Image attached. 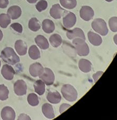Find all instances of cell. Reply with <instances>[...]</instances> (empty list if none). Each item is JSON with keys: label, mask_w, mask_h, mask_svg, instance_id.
I'll return each instance as SVG.
<instances>
[{"label": "cell", "mask_w": 117, "mask_h": 120, "mask_svg": "<svg viewBox=\"0 0 117 120\" xmlns=\"http://www.w3.org/2000/svg\"><path fill=\"white\" fill-rule=\"evenodd\" d=\"M0 57L6 63L14 65L20 61L19 57L11 47H6L2 51Z\"/></svg>", "instance_id": "6da1fadb"}, {"label": "cell", "mask_w": 117, "mask_h": 120, "mask_svg": "<svg viewBox=\"0 0 117 120\" xmlns=\"http://www.w3.org/2000/svg\"><path fill=\"white\" fill-rule=\"evenodd\" d=\"M63 97L66 100L69 102H74L77 100L78 97V93L77 90L73 86L70 84H65L61 89Z\"/></svg>", "instance_id": "7a4b0ae2"}, {"label": "cell", "mask_w": 117, "mask_h": 120, "mask_svg": "<svg viewBox=\"0 0 117 120\" xmlns=\"http://www.w3.org/2000/svg\"><path fill=\"white\" fill-rule=\"evenodd\" d=\"M75 47L77 54L80 56H86L89 53V48L85 40L77 38L73 39L72 41Z\"/></svg>", "instance_id": "3957f363"}, {"label": "cell", "mask_w": 117, "mask_h": 120, "mask_svg": "<svg viewBox=\"0 0 117 120\" xmlns=\"http://www.w3.org/2000/svg\"><path fill=\"white\" fill-rule=\"evenodd\" d=\"M93 30L102 36H106L108 33V28L107 24L103 19H96L91 23Z\"/></svg>", "instance_id": "277c9868"}, {"label": "cell", "mask_w": 117, "mask_h": 120, "mask_svg": "<svg viewBox=\"0 0 117 120\" xmlns=\"http://www.w3.org/2000/svg\"><path fill=\"white\" fill-rule=\"evenodd\" d=\"M38 77L47 86L52 85L54 82L55 75L53 71L49 68H44L42 74Z\"/></svg>", "instance_id": "5b68a950"}, {"label": "cell", "mask_w": 117, "mask_h": 120, "mask_svg": "<svg viewBox=\"0 0 117 120\" xmlns=\"http://www.w3.org/2000/svg\"><path fill=\"white\" fill-rule=\"evenodd\" d=\"M14 90L16 95L23 96L26 94L27 91V85L23 80H19L15 82L14 85Z\"/></svg>", "instance_id": "8992f818"}, {"label": "cell", "mask_w": 117, "mask_h": 120, "mask_svg": "<svg viewBox=\"0 0 117 120\" xmlns=\"http://www.w3.org/2000/svg\"><path fill=\"white\" fill-rule=\"evenodd\" d=\"M94 16L93 9L89 6H83L80 10V16L85 21L91 20Z\"/></svg>", "instance_id": "52a82bcc"}, {"label": "cell", "mask_w": 117, "mask_h": 120, "mask_svg": "<svg viewBox=\"0 0 117 120\" xmlns=\"http://www.w3.org/2000/svg\"><path fill=\"white\" fill-rule=\"evenodd\" d=\"M76 21L77 18L75 14L72 12H69L63 18V25L65 28L69 29L73 27Z\"/></svg>", "instance_id": "ba28073f"}, {"label": "cell", "mask_w": 117, "mask_h": 120, "mask_svg": "<svg viewBox=\"0 0 117 120\" xmlns=\"http://www.w3.org/2000/svg\"><path fill=\"white\" fill-rule=\"evenodd\" d=\"M66 36L68 39L70 40H73L77 38L86 39L84 33L81 29L79 28H75L72 30H68L66 33Z\"/></svg>", "instance_id": "9c48e42d"}, {"label": "cell", "mask_w": 117, "mask_h": 120, "mask_svg": "<svg viewBox=\"0 0 117 120\" xmlns=\"http://www.w3.org/2000/svg\"><path fill=\"white\" fill-rule=\"evenodd\" d=\"M1 117L4 120H14L15 119V112L10 106H5L2 110Z\"/></svg>", "instance_id": "30bf717a"}, {"label": "cell", "mask_w": 117, "mask_h": 120, "mask_svg": "<svg viewBox=\"0 0 117 120\" xmlns=\"http://www.w3.org/2000/svg\"><path fill=\"white\" fill-rule=\"evenodd\" d=\"M1 74L6 80H11L14 78L15 72L12 66L8 65H4L2 67Z\"/></svg>", "instance_id": "8fae6325"}, {"label": "cell", "mask_w": 117, "mask_h": 120, "mask_svg": "<svg viewBox=\"0 0 117 120\" xmlns=\"http://www.w3.org/2000/svg\"><path fill=\"white\" fill-rule=\"evenodd\" d=\"M64 11L65 10L61 8L59 4H56L50 8L49 13L50 16L54 19H60L63 16Z\"/></svg>", "instance_id": "7c38bea8"}, {"label": "cell", "mask_w": 117, "mask_h": 120, "mask_svg": "<svg viewBox=\"0 0 117 120\" xmlns=\"http://www.w3.org/2000/svg\"><path fill=\"white\" fill-rule=\"evenodd\" d=\"M44 68L41 64L35 63L30 66L29 72L30 75L33 77H36L42 74Z\"/></svg>", "instance_id": "4fadbf2b"}, {"label": "cell", "mask_w": 117, "mask_h": 120, "mask_svg": "<svg viewBox=\"0 0 117 120\" xmlns=\"http://www.w3.org/2000/svg\"><path fill=\"white\" fill-rule=\"evenodd\" d=\"M7 14L12 19H16L21 16L22 14V10L21 8L19 6H12L8 8Z\"/></svg>", "instance_id": "5bb4252c"}, {"label": "cell", "mask_w": 117, "mask_h": 120, "mask_svg": "<svg viewBox=\"0 0 117 120\" xmlns=\"http://www.w3.org/2000/svg\"><path fill=\"white\" fill-rule=\"evenodd\" d=\"M15 48L19 55L24 56L26 54L27 46L25 42L22 40H18L15 43Z\"/></svg>", "instance_id": "9a60e30c"}, {"label": "cell", "mask_w": 117, "mask_h": 120, "mask_svg": "<svg viewBox=\"0 0 117 120\" xmlns=\"http://www.w3.org/2000/svg\"><path fill=\"white\" fill-rule=\"evenodd\" d=\"M87 35L90 43L94 46H98L100 45L102 43V38H101L100 35H99L98 34L90 31L88 33Z\"/></svg>", "instance_id": "2e32d148"}, {"label": "cell", "mask_w": 117, "mask_h": 120, "mask_svg": "<svg viewBox=\"0 0 117 120\" xmlns=\"http://www.w3.org/2000/svg\"><path fill=\"white\" fill-rule=\"evenodd\" d=\"M55 28V24L52 20L46 19L43 21L42 29L45 33L47 34H50L54 32Z\"/></svg>", "instance_id": "e0dca14e"}, {"label": "cell", "mask_w": 117, "mask_h": 120, "mask_svg": "<svg viewBox=\"0 0 117 120\" xmlns=\"http://www.w3.org/2000/svg\"><path fill=\"white\" fill-rule=\"evenodd\" d=\"M35 43L42 49L45 50L49 48V43L47 39L43 35H39L37 36L35 38Z\"/></svg>", "instance_id": "ac0fdd59"}, {"label": "cell", "mask_w": 117, "mask_h": 120, "mask_svg": "<svg viewBox=\"0 0 117 120\" xmlns=\"http://www.w3.org/2000/svg\"><path fill=\"white\" fill-rule=\"evenodd\" d=\"M42 112L46 117L52 119L55 117V113L53 108L51 104L45 103L42 106Z\"/></svg>", "instance_id": "d6986e66"}, {"label": "cell", "mask_w": 117, "mask_h": 120, "mask_svg": "<svg viewBox=\"0 0 117 120\" xmlns=\"http://www.w3.org/2000/svg\"><path fill=\"white\" fill-rule=\"evenodd\" d=\"M91 63L88 60L81 59L79 61V68L83 72L87 73L90 72L91 70Z\"/></svg>", "instance_id": "ffe728a7"}, {"label": "cell", "mask_w": 117, "mask_h": 120, "mask_svg": "<svg viewBox=\"0 0 117 120\" xmlns=\"http://www.w3.org/2000/svg\"><path fill=\"white\" fill-rule=\"evenodd\" d=\"M47 99L52 104H58L60 102L61 97L58 91L49 92L47 95Z\"/></svg>", "instance_id": "44dd1931"}, {"label": "cell", "mask_w": 117, "mask_h": 120, "mask_svg": "<svg viewBox=\"0 0 117 120\" xmlns=\"http://www.w3.org/2000/svg\"><path fill=\"white\" fill-rule=\"evenodd\" d=\"M34 88L35 92L39 95H43L45 92V83L42 80H38L35 81Z\"/></svg>", "instance_id": "7402d4cb"}, {"label": "cell", "mask_w": 117, "mask_h": 120, "mask_svg": "<svg viewBox=\"0 0 117 120\" xmlns=\"http://www.w3.org/2000/svg\"><path fill=\"white\" fill-rule=\"evenodd\" d=\"M49 40L51 45L55 48L58 47L60 46L63 41L61 37L57 34H54L52 35L49 37Z\"/></svg>", "instance_id": "603a6c76"}, {"label": "cell", "mask_w": 117, "mask_h": 120, "mask_svg": "<svg viewBox=\"0 0 117 120\" xmlns=\"http://www.w3.org/2000/svg\"><path fill=\"white\" fill-rule=\"evenodd\" d=\"M28 54L30 58L36 60L41 57V54L39 49L36 45H32L28 50Z\"/></svg>", "instance_id": "cb8c5ba5"}, {"label": "cell", "mask_w": 117, "mask_h": 120, "mask_svg": "<svg viewBox=\"0 0 117 120\" xmlns=\"http://www.w3.org/2000/svg\"><path fill=\"white\" fill-rule=\"evenodd\" d=\"M28 27L33 32H37L41 28V24L36 17H33L28 22Z\"/></svg>", "instance_id": "d4e9b609"}, {"label": "cell", "mask_w": 117, "mask_h": 120, "mask_svg": "<svg viewBox=\"0 0 117 120\" xmlns=\"http://www.w3.org/2000/svg\"><path fill=\"white\" fill-rule=\"evenodd\" d=\"M11 22V18L8 14H0V26L3 28H6Z\"/></svg>", "instance_id": "484cf974"}, {"label": "cell", "mask_w": 117, "mask_h": 120, "mask_svg": "<svg viewBox=\"0 0 117 120\" xmlns=\"http://www.w3.org/2000/svg\"><path fill=\"white\" fill-rule=\"evenodd\" d=\"M60 3L63 8L67 9H73L77 5L76 0H60Z\"/></svg>", "instance_id": "4316f807"}, {"label": "cell", "mask_w": 117, "mask_h": 120, "mask_svg": "<svg viewBox=\"0 0 117 120\" xmlns=\"http://www.w3.org/2000/svg\"><path fill=\"white\" fill-rule=\"evenodd\" d=\"M9 91L7 86L4 84L0 85V100L4 101L7 100L8 98Z\"/></svg>", "instance_id": "83f0119b"}, {"label": "cell", "mask_w": 117, "mask_h": 120, "mask_svg": "<svg viewBox=\"0 0 117 120\" xmlns=\"http://www.w3.org/2000/svg\"><path fill=\"white\" fill-rule=\"evenodd\" d=\"M27 101L30 105L33 106H35L38 105L39 100L38 96L35 93H30L27 97Z\"/></svg>", "instance_id": "f1b7e54d"}, {"label": "cell", "mask_w": 117, "mask_h": 120, "mask_svg": "<svg viewBox=\"0 0 117 120\" xmlns=\"http://www.w3.org/2000/svg\"><path fill=\"white\" fill-rule=\"evenodd\" d=\"M48 6L47 2L45 0H40L38 3L36 4V10L39 12H42L45 10Z\"/></svg>", "instance_id": "f546056e"}, {"label": "cell", "mask_w": 117, "mask_h": 120, "mask_svg": "<svg viewBox=\"0 0 117 120\" xmlns=\"http://www.w3.org/2000/svg\"><path fill=\"white\" fill-rule=\"evenodd\" d=\"M117 17L116 16H114L111 17L109 21V25L110 29L112 32H117Z\"/></svg>", "instance_id": "4dcf8cb0"}, {"label": "cell", "mask_w": 117, "mask_h": 120, "mask_svg": "<svg viewBox=\"0 0 117 120\" xmlns=\"http://www.w3.org/2000/svg\"><path fill=\"white\" fill-rule=\"evenodd\" d=\"M11 27L19 33H22L23 32V27H22L21 24L19 23H15L11 24Z\"/></svg>", "instance_id": "1f68e13d"}, {"label": "cell", "mask_w": 117, "mask_h": 120, "mask_svg": "<svg viewBox=\"0 0 117 120\" xmlns=\"http://www.w3.org/2000/svg\"><path fill=\"white\" fill-rule=\"evenodd\" d=\"M70 106H71V105L66 103L61 104L60 108H59V112H60V114H62L64 111H65L68 108H69Z\"/></svg>", "instance_id": "d6a6232c"}, {"label": "cell", "mask_w": 117, "mask_h": 120, "mask_svg": "<svg viewBox=\"0 0 117 120\" xmlns=\"http://www.w3.org/2000/svg\"><path fill=\"white\" fill-rule=\"evenodd\" d=\"M8 5V0H0V8H5Z\"/></svg>", "instance_id": "836d02e7"}, {"label": "cell", "mask_w": 117, "mask_h": 120, "mask_svg": "<svg viewBox=\"0 0 117 120\" xmlns=\"http://www.w3.org/2000/svg\"><path fill=\"white\" fill-rule=\"evenodd\" d=\"M103 74V71H98L96 72V74H94L93 75H92V77H93L94 79V82L98 80L99 78H100L102 75Z\"/></svg>", "instance_id": "e575fe53"}, {"label": "cell", "mask_w": 117, "mask_h": 120, "mask_svg": "<svg viewBox=\"0 0 117 120\" xmlns=\"http://www.w3.org/2000/svg\"><path fill=\"white\" fill-rule=\"evenodd\" d=\"M18 120H30V117L25 114H22L19 115Z\"/></svg>", "instance_id": "d590c367"}, {"label": "cell", "mask_w": 117, "mask_h": 120, "mask_svg": "<svg viewBox=\"0 0 117 120\" xmlns=\"http://www.w3.org/2000/svg\"><path fill=\"white\" fill-rule=\"evenodd\" d=\"M38 1V0H27V1L30 4H33V3H35L36 2Z\"/></svg>", "instance_id": "8d00e7d4"}, {"label": "cell", "mask_w": 117, "mask_h": 120, "mask_svg": "<svg viewBox=\"0 0 117 120\" xmlns=\"http://www.w3.org/2000/svg\"><path fill=\"white\" fill-rule=\"evenodd\" d=\"M3 33H2V31L0 30V41H2V38H3Z\"/></svg>", "instance_id": "74e56055"}, {"label": "cell", "mask_w": 117, "mask_h": 120, "mask_svg": "<svg viewBox=\"0 0 117 120\" xmlns=\"http://www.w3.org/2000/svg\"><path fill=\"white\" fill-rule=\"evenodd\" d=\"M105 1H107V2H111L112 1H113V0H105Z\"/></svg>", "instance_id": "f35d334b"}, {"label": "cell", "mask_w": 117, "mask_h": 120, "mask_svg": "<svg viewBox=\"0 0 117 120\" xmlns=\"http://www.w3.org/2000/svg\"><path fill=\"white\" fill-rule=\"evenodd\" d=\"M1 60H0V67H1Z\"/></svg>", "instance_id": "ab89813d"}]
</instances>
